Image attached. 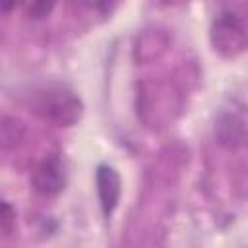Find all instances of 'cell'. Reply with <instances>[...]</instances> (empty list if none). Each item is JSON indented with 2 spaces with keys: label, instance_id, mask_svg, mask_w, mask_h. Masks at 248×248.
<instances>
[{
  "label": "cell",
  "instance_id": "1",
  "mask_svg": "<svg viewBox=\"0 0 248 248\" xmlns=\"http://www.w3.org/2000/svg\"><path fill=\"white\" fill-rule=\"evenodd\" d=\"M31 110L56 126H74L83 112L79 97L62 85H46L37 89L29 99Z\"/></svg>",
  "mask_w": 248,
  "mask_h": 248
},
{
  "label": "cell",
  "instance_id": "2",
  "mask_svg": "<svg viewBox=\"0 0 248 248\" xmlns=\"http://www.w3.org/2000/svg\"><path fill=\"white\" fill-rule=\"evenodd\" d=\"M213 48L227 58L240 54L248 46V31L242 19L234 12H223L215 17L211 25Z\"/></svg>",
  "mask_w": 248,
  "mask_h": 248
},
{
  "label": "cell",
  "instance_id": "3",
  "mask_svg": "<svg viewBox=\"0 0 248 248\" xmlns=\"http://www.w3.org/2000/svg\"><path fill=\"white\" fill-rule=\"evenodd\" d=\"M31 186L37 194L45 196V198H50V196H56L64 190L66 186V169H64V163L58 159V157H46L43 159L33 174H31Z\"/></svg>",
  "mask_w": 248,
  "mask_h": 248
},
{
  "label": "cell",
  "instance_id": "4",
  "mask_svg": "<svg viewBox=\"0 0 248 248\" xmlns=\"http://www.w3.org/2000/svg\"><path fill=\"white\" fill-rule=\"evenodd\" d=\"M95 186L99 196V205L105 213V217H110L120 202L122 194V182L118 172L110 165H99L95 170Z\"/></svg>",
  "mask_w": 248,
  "mask_h": 248
},
{
  "label": "cell",
  "instance_id": "5",
  "mask_svg": "<svg viewBox=\"0 0 248 248\" xmlns=\"http://www.w3.org/2000/svg\"><path fill=\"white\" fill-rule=\"evenodd\" d=\"M217 140L227 147H238L248 141V116L238 110H225L215 124Z\"/></svg>",
  "mask_w": 248,
  "mask_h": 248
},
{
  "label": "cell",
  "instance_id": "6",
  "mask_svg": "<svg viewBox=\"0 0 248 248\" xmlns=\"http://www.w3.org/2000/svg\"><path fill=\"white\" fill-rule=\"evenodd\" d=\"M25 134V126L21 124V120L14 118V116H4L2 118V126H0V140H2V147L4 149H12L16 147Z\"/></svg>",
  "mask_w": 248,
  "mask_h": 248
},
{
  "label": "cell",
  "instance_id": "7",
  "mask_svg": "<svg viewBox=\"0 0 248 248\" xmlns=\"http://www.w3.org/2000/svg\"><path fill=\"white\" fill-rule=\"evenodd\" d=\"M0 227H2V231H4V234H6V236H10V234L14 232V229H16V211H14V207H12L8 202H4V203H2Z\"/></svg>",
  "mask_w": 248,
  "mask_h": 248
},
{
  "label": "cell",
  "instance_id": "8",
  "mask_svg": "<svg viewBox=\"0 0 248 248\" xmlns=\"http://www.w3.org/2000/svg\"><path fill=\"white\" fill-rule=\"evenodd\" d=\"M54 4H46V2H35V4H27L25 6V12L29 17L33 19H41V17H46L50 12H52Z\"/></svg>",
  "mask_w": 248,
  "mask_h": 248
}]
</instances>
